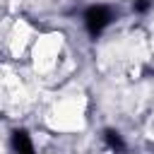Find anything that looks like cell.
I'll list each match as a JSON object with an SVG mask.
<instances>
[{
	"mask_svg": "<svg viewBox=\"0 0 154 154\" xmlns=\"http://www.w3.org/2000/svg\"><path fill=\"white\" fill-rule=\"evenodd\" d=\"M132 10H135L137 14H144V12L152 10V0H135V2H132Z\"/></svg>",
	"mask_w": 154,
	"mask_h": 154,
	"instance_id": "4",
	"label": "cell"
},
{
	"mask_svg": "<svg viewBox=\"0 0 154 154\" xmlns=\"http://www.w3.org/2000/svg\"><path fill=\"white\" fill-rule=\"evenodd\" d=\"M103 140H106V144H108L116 154H125V152H128V147H125L120 132H116V130H103Z\"/></svg>",
	"mask_w": 154,
	"mask_h": 154,
	"instance_id": "3",
	"label": "cell"
},
{
	"mask_svg": "<svg viewBox=\"0 0 154 154\" xmlns=\"http://www.w3.org/2000/svg\"><path fill=\"white\" fill-rule=\"evenodd\" d=\"M82 19H84V29L89 31V36L96 38V36H101L103 29L113 22V12H111V7H106V5H89V7L84 10Z\"/></svg>",
	"mask_w": 154,
	"mask_h": 154,
	"instance_id": "1",
	"label": "cell"
},
{
	"mask_svg": "<svg viewBox=\"0 0 154 154\" xmlns=\"http://www.w3.org/2000/svg\"><path fill=\"white\" fill-rule=\"evenodd\" d=\"M12 149H14V154H36L34 142L24 130H14L12 132Z\"/></svg>",
	"mask_w": 154,
	"mask_h": 154,
	"instance_id": "2",
	"label": "cell"
}]
</instances>
